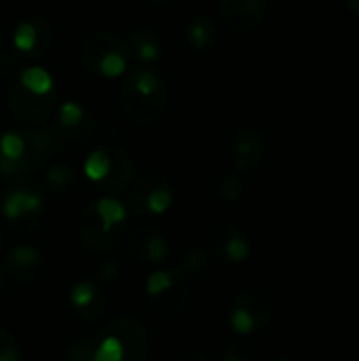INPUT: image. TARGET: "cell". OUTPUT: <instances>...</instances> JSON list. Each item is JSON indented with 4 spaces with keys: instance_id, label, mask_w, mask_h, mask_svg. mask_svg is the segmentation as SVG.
I'll use <instances>...</instances> for the list:
<instances>
[{
    "instance_id": "6da1fadb",
    "label": "cell",
    "mask_w": 359,
    "mask_h": 361,
    "mask_svg": "<svg viewBox=\"0 0 359 361\" xmlns=\"http://www.w3.org/2000/svg\"><path fill=\"white\" fill-rule=\"evenodd\" d=\"M21 85H23V89H28L34 95H47L53 89V78L44 68L32 66L21 72Z\"/></svg>"
},
{
    "instance_id": "7a4b0ae2",
    "label": "cell",
    "mask_w": 359,
    "mask_h": 361,
    "mask_svg": "<svg viewBox=\"0 0 359 361\" xmlns=\"http://www.w3.org/2000/svg\"><path fill=\"white\" fill-rule=\"evenodd\" d=\"M38 205H40L38 197L28 195V192H13V195L6 197L2 209H4V216L13 220V218H19L23 214H30V212L38 209Z\"/></svg>"
},
{
    "instance_id": "3957f363",
    "label": "cell",
    "mask_w": 359,
    "mask_h": 361,
    "mask_svg": "<svg viewBox=\"0 0 359 361\" xmlns=\"http://www.w3.org/2000/svg\"><path fill=\"white\" fill-rule=\"evenodd\" d=\"M110 167H112V163H110L108 152L95 150V152H91V154L87 157V161H85V176H87L89 180H93V182H99V180H104V178L108 176Z\"/></svg>"
},
{
    "instance_id": "277c9868",
    "label": "cell",
    "mask_w": 359,
    "mask_h": 361,
    "mask_svg": "<svg viewBox=\"0 0 359 361\" xmlns=\"http://www.w3.org/2000/svg\"><path fill=\"white\" fill-rule=\"evenodd\" d=\"M97 216H99L102 222H104V231H110L114 224L123 222V218H125V207H123L116 199L106 197V199L97 201Z\"/></svg>"
},
{
    "instance_id": "5b68a950",
    "label": "cell",
    "mask_w": 359,
    "mask_h": 361,
    "mask_svg": "<svg viewBox=\"0 0 359 361\" xmlns=\"http://www.w3.org/2000/svg\"><path fill=\"white\" fill-rule=\"evenodd\" d=\"M23 152H25V142H23L21 135L8 131V133H4L0 137V154H2V159H6V161H19L23 157Z\"/></svg>"
},
{
    "instance_id": "8992f818",
    "label": "cell",
    "mask_w": 359,
    "mask_h": 361,
    "mask_svg": "<svg viewBox=\"0 0 359 361\" xmlns=\"http://www.w3.org/2000/svg\"><path fill=\"white\" fill-rule=\"evenodd\" d=\"M125 357V345H123V341L121 338H116V336H108L102 345H99V349L95 351V361H123Z\"/></svg>"
},
{
    "instance_id": "52a82bcc",
    "label": "cell",
    "mask_w": 359,
    "mask_h": 361,
    "mask_svg": "<svg viewBox=\"0 0 359 361\" xmlns=\"http://www.w3.org/2000/svg\"><path fill=\"white\" fill-rule=\"evenodd\" d=\"M13 44L23 51V53H30L34 47H36V27L32 23H19L15 27V34H13Z\"/></svg>"
},
{
    "instance_id": "ba28073f",
    "label": "cell",
    "mask_w": 359,
    "mask_h": 361,
    "mask_svg": "<svg viewBox=\"0 0 359 361\" xmlns=\"http://www.w3.org/2000/svg\"><path fill=\"white\" fill-rule=\"evenodd\" d=\"M125 68H127V61H125V57H123L121 53H116V51H110V53H106V55L99 59V72H102L104 76H108V78L121 76V74L125 72Z\"/></svg>"
},
{
    "instance_id": "9c48e42d",
    "label": "cell",
    "mask_w": 359,
    "mask_h": 361,
    "mask_svg": "<svg viewBox=\"0 0 359 361\" xmlns=\"http://www.w3.org/2000/svg\"><path fill=\"white\" fill-rule=\"evenodd\" d=\"M231 326H233L235 332H239V334H250V332H254V330L258 328V324H256V319L252 317V313H250L248 309H243L241 305L235 307V311H233V315H231Z\"/></svg>"
},
{
    "instance_id": "30bf717a",
    "label": "cell",
    "mask_w": 359,
    "mask_h": 361,
    "mask_svg": "<svg viewBox=\"0 0 359 361\" xmlns=\"http://www.w3.org/2000/svg\"><path fill=\"white\" fill-rule=\"evenodd\" d=\"M248 254H250V245H248V241H245L243 237H239V235L231 237V239L224 243V256H226L231 262H241V260L248 258Z\"/></svg>"
},
{
    "instance_id": "8fae6325",
    "label": "cell",
    "mask_w": 359,
    "mask_h": 361,
    "mask_svg": "<svg viewBox=\"0 0 359 361\" xmlns=\"http://www.w3.org/2000/svg\"><path fill=\"white\" fill-rule=\"evenodd\" d=\"M83 108L76 104V102H66L61 108H59V121H61V125H66V127H74V125H78L80 121H83Z\"/></svg>"
},
{
    "instance_id": "7c38bea8",
    "label": "cell",
    "mask_w": 359,
    "mask_h": 361,
    "mask_svg": "<svg viewBox=\"0 0 359 361\" xmlns=\"http://www.w3.org/2000/svg\"><path fill=\"white\" fill-rule=\"evenodd\" d=\"M135 89L142 95H152L159 89V78L152 72H140L135 76Z\"/></svg>"
},
{
    "instance_id": "4fadbf2b",
    "label": "cell",
    "mask_w": 359,
    "mask_h": 361,
    "mask_svg": "<svg viewBox=\"0 0 359 361\" xmlns=\"http://www.w3.org/2000/svg\"><path fill=\"white\" fill-rule=\"evenodd\" d=\"M171 205V192L169 190H154L148 197V209L154 214H163Z\"/></svg>"
},
{
    "instance_id": "5bb4252c",
    "label": "cell",
    "mask_w": 359,
    "mask_h": 361,
    "mask_svg": "<svg viewBox=\"0 0 359 361\" xmlns=\"http://www.w3.org/2000/svg\"><path fill=\"white\" fill-rule=\"evenodd\" d=\"M91 300H93V286H91V283L83 281V283H78V286L72 290V302H74L76 307H85V305H89Z\"/></svg>"
},
{
    "instance_id": "9a60e30c",
    "label": "cell",
    "mask_w": 359,
    "mask_h": 361,
    "mask_svg": "<svg viewBox=\"0 0 359 361\" xmlns=\"http://www.w3.org/2000/svg\"><path fill=\"white\" fill-rule=\"evenodd\" d=\"M167 288H171V275H167V273H154V275L150 277V281H148V292H150L152 296L161 294V292L167 290Z\"/></svg>"
},
{
    "instance_id": "2e32d148",
    "label": "cell",
    "mask_w": 359,
    "mask_h": 361,
    "mask_svg": "<svg viewBox=\"0 0 359 361\" xmlns=\"http://www.w3.org/2000/svg\"><path fill=\"white\" fill-rule=\"evenodd\" d=\"M13 262H15V264H21V267L32 264V262H36V254H34L32 250H25V247L15 250V252H13Z\"/></svg>"
},
{
    "instance_id": "e0dca14e",
    "label": "cell",
    "mask_w": 359,
    "mask_h": 361,
    "mask_svg": "<svg viewBox=\"0 0 359 361\" xmlns=\"http://www.w3.org/2000/svg\"><path fill=\"white\" fill-rule=\"evenodd\" d=\"M138 57L144 59V61H152V59L159 57V47L154 42H144L140 47V51H138Z\"/></svg>"
},
{
    "instance_id": "ac0fdd59",
    "label": "cell",
    "mask_w": 359,
    "mask_h": 361,
    "mask_svg": "<svg viewBox=\"0 0 359 361\" xmlns=\"http://www.w3.org/2000/svg\"><path fill=\"white\" fill-rule=\"evenodd\" d=\"M165 256V243L161 239H152L148 243V258L150 260H161Z\"/></svg>"
},
{
    "instance_id": "d6986e66",
    "label": "cell",
    "mask_w": 359,
    "mask_h": 361,
    "mask_svg": "<svg viewBox=\"0 0 359 361\" xmlns=\"http://www.w3.org/2000/svg\"><path fill=\"white\" fill-rule=\"evenodd\" d=\"M0 361H17V353L11 345L0 351Z\"/></svg>"
},
{
    "instance_id": "ffe728a7",
    "label": "cell",
    "mask_w": 359,
    "mask_h": 361,
    "mask_svg": "<svg viewBox=\"0 0 359 361\" xmlns=\"http://www.w3.org/2000/svg\"><path fill=\"white\" fill-rule=\"evenodd\" d=\"M226 361H245V360H243L241 355H229V357H226Z\"/></svg>"
},
{
    "instance_id": "44dd1931",
    "label": "cell",
    "mask_w": 359,
    "mask_h": 361,
    "mask_svg": "<svg viewBox=\"0 0 359 361\" xmlns=\"http://www.w3.org/2000/svg\"><path fill=\"white\" fill-rule=\"evenodd\" d=\"M277 361H290V360H277Z\"/></svg>"
}]
</instances>
